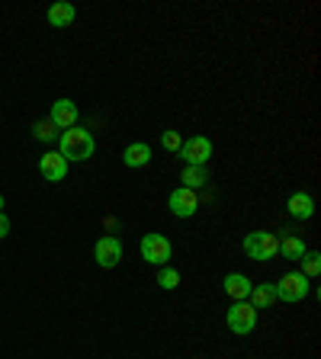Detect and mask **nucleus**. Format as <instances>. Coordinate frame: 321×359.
<instances>
[{
	"label": "nucleus",
	"mask_w": 321,
	"mask_h": 359,
	"mask_svg": "<svg viewBox=\"0 0 321 359\" xmlns=\"http://www.w3.org/2000/svg\"><path fill=\"white\" fill-rule=\"evenodd\" d=\"M251 279H247L245 273H229L225 276V295L229 299H235V301H245L247 295H251Z\"/></svg>",
	"instance_id": "9b49d317"
},
{
	"label": "nucleus",
	"mask_w": 321,
	"mask_h": 359,
	"mask_svg": "<svg viewBox=\"0 0 321 359\" xmlns=\"http://www.w3.org/2000/svg\"><path fill=\"white\" fill-rule=\"evenodd\" d=\"M45 19H49V26H55V29H65V26H71L77 19V10L71 7V3H51Z\"/></svg>",
	"instance_id": "f8f14e48"
},
{
	"label": "nucleus",
	"mask_w": 321,
	"mask_h": 359,
	"mask_svg": "<svg viewBox=\"0 0 321 359\" xmlns=\"http://www.w3.org/2000/svg\"><path fill=\"white\" fill-rule=\"evenodd\" d=\"M247 299H251L254 308H273V305H277V292H273V285H254Z\"/></svg>",
	"instance_id": "dca6fc26"
},
{
	"label": "nucleus",
	"mask_w": 321,
	"mask_h": 359,
	"mask_svg": "<svg viewBox=\"0 0 321 359\" xmlns=\"http://www.w3.org/2000/svg\"><path fill=\"white\" fill-rule=\"evenodd\" d=\"M289 215L312 218L315 215V199L308 196V192H293V196H289Z\"/></svg>",
	"instance_id": "4468645a"
},
{
	"label": "nucleus",
	"mask_w": 321,
	"mask_h": 359,
	"mask_svg": "<svg viewBox=\"0 0 321 359\" xmlns=\"http://www.w3.org/2000/svg\"><path fill=\"white\" fill-rule=\"evenodd\" d=\"M160 144H164V148H167V151H174V154H177V151H180V144H183V138H180V135L174 132V128H170V132H164V135H160Z\"/></svg>",
	"instance_id": "412c9836"
},
{
	"label": "nucleus",
	"mask_w": 321,
	"mask_h": 359,
	"mask_svg": "<svg viewBox=\"0 0 321 359\" xmlns=\"http://www.w3.org/2000/svg\"><path fill=\"white\" fill-rule=\"evenodd\" d=\"M0 209H3V196H0Z\"/></svg>",
	"instance_id": "5701e85b"
},
{
	"label": "nucleus",
	"mask_w": 321,
	"mask_h": 359,
	"mask_svg": "<svg viewBox=\"0 0 321 359\" xmlns=\"http://www.w3.org/2000/svg\"><path fill=\"white\" fill-rule=\"evenodd\" d=\"M229 327L231 334H251L254 327H257V308H254L251 301H235L229 308Z\"/></svg>",
	"instance_id": "39448f33"
},
{
	"label": "nucleus",
	"mask_w": 321,
	"mask_h": 359,
	"mask_svg": "<svg viewBox=\"0 0 321 359\" xmlns=\"http://www.w3.org/2000/svg\"><path fill=\"white\" fill-rule=\"evenodd\" d=\"M273 292H277L279 301H289V305H296V301H302L305 295H308V279H305L302 273H286L277 285H273Z\"/></svg>",
	"instance_id": "20e7f679"
},
{
	"label": "nucleus",
	"mask_w": 321,
	"mask_h": 359,
	"mask_svg": "<svg viewBox=\"0 0 321 359\" xmlns=\"http://www.w3.org/2000/svg\"><path fill=\"white\" fill-rule=\"evenodd\" d=\"M148 160H151V148L142 142L129 144L126 154H122V164H126V167H148Z\"/></svg>",
	"instance_id": "ddd939ff"
},
{
	"label": "nucleus",
	"mask_w": 321,
	"mask_h": 359,
	"mask_svg": "<svg viewBox=\"0 0 321 359\" xmlns=\"http://www.w3.org/2000/svg\"><path fill=\"white\" fill-rule=\"evenodd\" d=\"M158 285H160V289H177V285H180V273L174 267H160Z\"/></svg>",
	"instance_id": "6ab92c4d"
},
{
	"label": "nucleus",
	"mask_w": 321,
	"mask_h": 359,
	"mask_svg": "<svg viewBox=\"0 0 321 359\" xmlns=\"http://www.w3.org/2000/svg\"><path fill=\"white\" fill-rule=\"evenodd\" d=\"M77 116H81V112H77V103H74V100H65V97H61V100L51 103L49 122L58 128V132H68V128L77 126Z\"/></svg>",
	"instance_id": "0eeeda50"
},
{
	"label": "nucleus",
	"mask_w": 321,
	"mask_h": 359,
	"mask_svg": "<svg viewBox=\"0 0 321 359\" xmlns=\"http://www.w3.org/2000/svg\"><path fill=\"white\" fill-rule=\"evenodd\" d=\"M138 251H142V260L145 263H151V267H167V260L174 257V244L164 237V234H145L142 244H138Z\"/></svg>",
	"instance_id": "f03ea898"
},
{
	"label": "nucleus",
	"mask_w": 321,
	"mask_h": 359,
	"mask_svg": "<svg viewBox=\"0 0 321 359\" xmlns=\"http://www.w3.org/2000/svg\"><path fill=\"white\" fill-rule=\"evenodd\" d=\"M279 253L286 260H302L308 251H305V241L299 234H286V237H279Z\"/></svg>",
	"instance_id": "2eb2a0df"
},
{
	"label": "nucleus",
	"mask_w": 321,
	"mask_h": 359,
	"mask_svg": "<svg viewBox=\"0 0 321 359\" xmlns=\"http://www.w3.org/2000/svg\"><path fill=\"white\" fill-rule=\"evenodd\" d=\"M180 180H183L186 190H193V192H196V186H203L206 180H209V174H206V167H186Z\"/></svg>",
	"instance_id": "f3484780"
},
{
	"label": "nucleus",
	"mask_w": 321,
	"mask_h": 359,
	"mask_svg": "<svg viewBox=\"0 0 321 359\" xmlns=\"http://www.w3.org/2000/svg\"><path fill=\"white\" fill-rule=\"evenodd\" d=\"M167 209L174 212L177 218H190V215H196V209H199V196H196L193 190H186V186H180V190L170 192Z\"/></svg>",
	"instance_id": "1a4fd4ad"
},
{
	"label": "nucleus",
	"mask_w": 321,
	"mask_h": 359,
	"mask_svg": "<svg viewBox=\"0 0 321 359\" xmlns=\"http://www.w3.org/2000/svg\"><path fill=\"white\" fill-rule=\"evenodd\" d=\"M177 154L186 160V167H206V160L212 158V142L209 138H203V135H196V138H190V142L180 144Z\"/></svg>",
	"instance_id": "423d86ee"
},
{
	"label": "nucleus",
	"mask_w": 321,
	"mask_h": 359,
	"mask_svg": "<svg viewBox=\"0 0 321 359\" xmlns=\"http://www.w3.org/2000/svg\"><path fill=\"white\" fill-rule=\"evenodd\" d=\"M39 174H42L49 183H58V180L68 176V160L61 158L58 151H49V154L39 158Z\"/></svg>",
	"instance_id": "9d476101"
},
{
	"label": "nucleus",
	"mask_w": 321,
	"mask_h": 359,
	"mask_svg": "<svg viewBox=\"0 0 321 359\" xmlns=\"http://www.w3.org/2000/svg\"><path fill=\"white\" fill-rule=\"evenodd\" d=\"M93 151H97V142H93V135L87 128H68V132H61L58 138V154L65 160H87L93 158Z\"/></svg>",
	"instance_id": "f257e3e1"
},
{
	"label": "nucleus",
	"mask_w": 321,
	"mask_h": 359,
	"mask_svg": "<svg viewBox=\"0 0 321 359\" xmlns=\"http://www.w3.org/2000/svg\"><path fill=\"white\" fill-rule=\"evenodd\" d=\"M245 253L251 260H273L279 253V237L270 231H251L245 237Z\"/></svg>",
	"instance_id": "7ed1b4c3"
},
{
	"label": "nucleus",
	"mask_w": 321,
	"mask_h": 359,
	"mask_svg": "<svg viewBox=\"0 0 321 359\" xmlns=\"http://www.w3.org/2000/svg\"><path fill=\"white\" fill-rule=\"evenodd\" d=\"M318 269H321L318 253H305V257H302V276H305V279H315Z\"/></svg>",
	"instance_id": "aec40b11"
},
{
	"label": "nucleus",
	"mask_w": 321,
	"mask_h": 359,
	"mask_svg": "<svg viewBox=\"0 0 321 359\" xmlns=\"http://www.w3.org/2000/svg\"><path fill=\"white\" fill-rule=\"evenodd\" d=\"M7 234H10V218L0 212V237H7Z\"/></svg>",
	"instance_id": "4be33fe9"
},
{
	"label": "nucleus",
	"mask_w": 321,
	"mask_h": 359,
	"mask_svg": "<svg viewBox=\"0 0 321 359\" xmlns=\"http://www.w3.org/2000/svg\"><path fill=\"white\" fill-rule=\"evenodd\" d=\"M93 257H97V267L113 269L119 260H122V244H119V237H113V234L100 237V241H97V247H93Z\"/></svg>",
	"instance_id": "6e6552de"
},
{
	"label": "nucleus",
	"mask_w": 321,
	"mask_h": 359,
	"mask_svg": "<svg viewBox=\"0 0 321 359\" xmlns=\"http://www.w3.org/2000/svg\"><path fill=\"white\" fill-rule=\"evenodd\" d=\"M33 135L35 138H39V142H55V138H61V132L55 126H51V122H35V128H33Z\"/></svg>",
	"instance_id": "a211bd4d"
}]
</instances>
